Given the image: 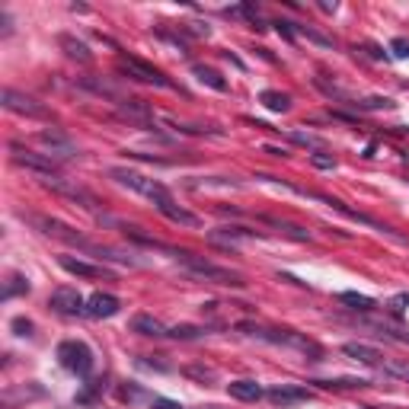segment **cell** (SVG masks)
<instances>
[{
	"mask_svg": "<svg viewBox=\"0 0 409 409\" xmlns=\"http://www.w3.org/2000/svg\"><path fill=\"white\" fill-rule=\"evenodd\" d=\"M154 409H183V403H176V400H163V397H157V400H154Z\"/></svg>",
	"mask_w": 409,
	"mask_h": 409,
	"instance_id": "cell-32",
	"label": "cell"
},
{
	"mask_svg": "<svg viewBox=\"0 0 409 409\" xmlns=\"http://www.w3.org/2000/svg\"><path fill=\"white\" fill-rule=\"evenodd\" d=\"M320 387H365L368 381H361V377H336V381H317Z\"/></svg>",
	"mask_w": 409,
	"mask_h": 409,
	"instance_id": "cell-26",
	"label": "cell"
},
{
	"mask_svg": "<svg viewBox=\"0 0 409 409\" xmlns=\"http://www.w3.org/2000/svg\"><path fill=\"white\" fill-rule=\"evenodd\" d=\"M42 186H48L52 192H58V195H64V199H74V201H83V205H93V199H90V192L87 189H80L77 183H70L68 176L61 173H54V176H42Z\"/></svg>",
	"mask_w": 409,
	"mask_h": 409,
	"instance_id": "cell-9",
	"label": "cell"
},
{
	"mask_svg": "<svg viewBox=\"0 0 409 409\" xmlns=\"http://www.w3.org/2000/svg\"><path fill=\"white\" fill-rule=\"evenodd\" d=\"M119 70H125L131 80H141V83H150V87L170 90V80H166L154 64L141 61V58H134V54H119Z\"/></svg>",
	"mask_w": 409,
	"mask_h": 409,
	"instance_id": "cell-4",
	"label": "cell"
},
{
	"mask_svg": "<svg viewBox=\"0 0 409 409\" xmlns=\"http://www.w3.org/2000/svg\"><path fill=\"white\" fill-rule=\"evenodd\" d=\"M61 262V269L70 272V275H77V279H109L112 272L106 269V266H93L87 259H74V256H58Z\"/></svg>",
	"mask_w": 409,
	"mask_h": 409,
	"instance_id": "cell-10",
	"label": "cell"
},
{
	"mask_svg": "<svg viewBox=\"0 0 409 409\" xmlns=\"http://www.w3.org/2000/svg\"><path fill=\"white\" fill-rule=\"evenodd\" d=\"M201 332H208V330H201V326H173L170 336H173V339H199Z\"/></svg>",
	"mask_w": 409,
	"mask_h": 409,
	"instance_id": "cell-25",
	"label": "cell"
},
{
	"mask_svg": "<svg viewBox=\"0 0 409 409\" xmlns=\"http://www.w3.org/2000/svg\"><path fill=\"white\" fill-rule=\"evenodd\" d=\"M314 163H317V166H323V170H330L332 160H326V157H314Z\"/></svg>",
	"mask_w": 409,
	"mask_h": 409,
	"instance_id": "cell-33",
	"label": "cell"
},
{
	"mask_svg": "<svg viewBox=\"0 0 409 409\" xmlns=\"http://www.w3.org/2000/svg\"><path fill=\"white\" fill-rule=\"evenodd\" d=\"M119 307H122L119 297H115V295H103V291H99V295H93L87 301V310H83V314L93 317V320H109V317L119 314Z\"/></svg>",
	"mask_w": 409,
	"mask_h": 409,
	"instance_id": "cell-11",
	"label": "cell"
},
{
	"mask_svg": "<svg viewBox=\"0 0 409 409\" xmlns=\"http://www.w3.org/2000/svg\"><path fill=\"white\" fill-rule=\"evenodd\" d=\"M48 307L54 314H64V317H77L87 310V301L80 297L77 288H54L52 297H48Z\"/></svg>",
	"mask_w": 409,
	"mask_h": 409,
	"instance_id": "cell-6",
	"label": "cell"
},
{
	"mask_svg": "<svg viewBox=\"0 0 409 409\" xmlns=\"http://www.w3.org/2000/svg\"><path fill=\"white\" fill-rule=\"evenodd\" d=\"M406 304H409V291H406V295H397V297H393V301H390V310H393V314H403V310H406Z\"/></svg>",
	"mask_w": 409,
	"mask_h": 409,
	"instance_id": "cell-31",
	"label": "cell"
},
{
	"mask_svg": "<svg viewBox=\"0 0 409 409\" xmlns=\"http://www.w3.org/2000/svg\"><path fill=\"white\" fill-rule=\"evenodd\" d=\"M390 52H393V58L406 61V58H409V39H403V35H400V39H393V42H390Z\"/></svg>",
	"mask_w": 409,
	"mask_h": 409,
	"instance_id": "cell-27",
	"label": "cell"
},
{
	"mask_svg": "<svg viewBox=\"0 0 409 409\" xmlns=\"http://www.w3.org/2000/svg\"><path fill=\"white\" fill-rule=\"evenodd\" d=\"M205 409H218V406H205Z\"/></svg>",
	"mask_w": 409,
	"mask_h": 409,
	"instance_id": "cell-34",
	"label": "cell"
},
{
	"mask_svg": "<svg viewBox=\"0 0 409 409\" xmlns=\"http://www.w3.org/2000/svg\"><path fill=\"white\" fill-rule=\"evenodd\" d=\"M3 106H7L10 112H19V115H29V119H45V106H39L32 99V96H26V93H17V90H3Z\"/></svg>",
	"mask_w": 409,
	"mask_h": 409,
	"instance_id": "cell-7",
	"label": "cell"
},
{
	"mask_svg": "<svg viewBox=\"0 0 409 409\" xmlns=\"http://www.w3.org/2000/svg\"><path fill=\"white\" fill-rule=\"evenodd\" d=\"M259 103L269 109V112H288L291 109V96L279 93V90H262L259 93Z\"/></svg>",
	"mask_w": 409,
	"mask_h": 409,
	"instance_id": "cell-18",
	"label": "cell"
},
{
	"mask_svg": "<svg viewBox=\"0 0 409 409\" xmlns=\"http://www.w3.org/2000/svg\"><path fill=\"white\" fill-rule=\"evenodd\" d=\"M291 141H297V144H307V148H320V144H323L320 138H310V134H301V131H295V134H291Z\"/></svg>",
	"mask_w": 409,
	"mask_h": 409,
	"instance_id": "cell-29",
	"label": "cell"
},
{
	"mask_svg": "<svg viewBox=\"0 0 409 409\" xmlns=\"http://www.w3.org/2000/svg\"><path fill=\"white\" fill-rule=\"evenodd\" d=\"M186 375L195 377V381H201V383L215 381V371H211V368H186Z\"/></svg>",
	"mask_w": 409,
	"mask_h": 409,
	"instance_id": "cell-28",
	"label": "cell"
},
{
	"mask_svg": "<svg viewBox=\"0 0 409 409\" xmlns=\"http://www.w3.org/2000/svg\"><path fill=\"white\" fill-rule=\"evenodd\" d=\"M339 301H342V304H348L352 310H365V314H368V310H375V301H371L368 295H358V291H342Z\"/></svg>",
	"mask_w": 409,
	"mask_h": 409,
	"instance_id": "cell-20",
	"label": "cell"
},
{
	"mask_svg": "<svg viewBox=\"0 0 409 409\" xmlns=\"http://www.w3.org/2000/svg\"><path fill=\"white\" fill-rule=\"evenodd\" d=\"M58 361H61V368L70 371V375L87 377L93 371V348L80 339H64L58 346Z\"/></svg>",
	"mask_w": 409,
	"mask_h": 409,
	"instance_id": "cell-3",
	"label": "cell"
},
{
	"mask_svg": "<svg viewBox=\"0 0 409 409\" xmlns=\"http://www.w3.org/2000/svg\"><path fill=\"white\" fill-rule=\"evenodd\" d=\"M192 74H195V80H199V83H205V87H211V90H218V93H224V90H227V80L221 77L218 70L205 68V64H195V68H192Z\"/></svg>",
	"mask_w": 409,
	"mask_h": 409,
	"instance_id": "cell-19",
	"label": "cell"
},
{
	"mask_svg": "<svg viewBox=\"0 0 409 409\" xmlns=\"http://www.w3.org/2000/svg\"><path fill=\"white\" fill-rule=\"evenodd\" d=\"M383 375L390 377H400V381H409V361L406 358H390V361H381Z\"/></svg>",
	"mask_w": 409,
	"mask_h": 409,
	"instance_id": "cell-21",
	"label": "cell"
},
{
	"mask_svg": "<svg viewBox=\"0 0 409 409\" xmlns=\"http://www.w3.org/2000/svg\"><path fill=\"white\" fill-rule=\"evenodd\" d=\"M131 332H141V336H154V339H163V336H170V330H166V326L157 320V317H150V314L131 317Z\"/></svg>",
	"mask_w": 409,
	"mask_h": 409,
	"instance_id": "cell-14",
	"label": "cell"
},
{
	"mask_svg": "<svg viewBox=\"0 0 409 409\" xmlns=\"http://www.w3.org/2000/svg\"><path fill=\"white\" fill-rule=\"evenodd\" d=\"M109 176H112L119 186H125V189H131V192H138V195H144V199H150L154 205H160V201H166V199H173L163 183H157V179H150V176H144V173H134V170H128V166H112Z\"/></svg>",
	"mask_w": 409,
	"mask_h": 409,
	"instance_id": "cell-2",
	"label": "cell"
},
{
	"mask_svg": "<svg viewBox=\"0 0 409 409\" xmlns=\"http://www.w3.org/2000/svg\"><path fill=\"white\" fill-rule=\"evenodd\" d=\"M26 291H29V281L23 275H10L7 288H3V301H10L13 295H26Z\"/></svg>",
	"mask_w": 409,
	"mask_h": 409,
	"instance_id": "cell-23",
	"label": "cell"
},
{
	"mask_svg": "<svg viewBox=\"0 0 409 409\" xmlns=\"http://www.w3.org/2000/svg\"><path fill=\"white\" fill-rule=\"evenodd\" d=\"M342 352H346L348 358L361 361V365H381V361H383L381 352H377L375 346H365V342H346V346H342Z\"/></svg>",
	"mask_w": 409,
	"mask_h": 409,
	"instance_id": "cell-15",
	"label": "cell"
},
{
	"mask_svg": "<svg viewBox=\"0 0 409 409\" xmlns=\"http://www.w3.org/2000/svg\"><path fill=\"white\" fill-rule=\"evenodd\" d=\"M358 109H393V103L387 96H368V99H358Z\"/></svg>",
	"mask_w": 409,
	"mask_h": 409,
	"instance_id": "cell-24",
	"label": "cell"
},
{
	"mask_svg": "<svg viewBox=\"0 0 409 409\" xmlns=\"http://www.w3.org/2000/svg\"><path fill=\"white\" fill-rule=\"evenodd\" d=\"M227 393L234 400H243V403H256L262 397V387L256 381H230L227 383Z\"/></svg>",
	"mask_w": 409,
	"mask_h": 409,
	"instance_id": "cell-16",
	"label": "cell"
},
{
	"mask_svg": "<svg viewBox=\"0 0 409 409\" xmlns=\"http://www.w3.org/2000/svg\"><path fill=\"white\" fill-rule=\"evenodd\" d=\"M266 397H269L275 406H295V403L310 400V390H307V387H295V383H281V387H272Z\"/></svg>",
	"mask_w": 409,
	"mask_h": 409,
	"instance_id": "cell-12",
	"label": "cell"
},
{
	"mask_svg": "<svg viewBox=\"0 0 409 409\" xmlns=\"http://www.w3.org/2000/svg\"><path fill=\"white\" fill-rule=\"evenodd\" d=\"M13 163L32 170L39 179H42V176H54V173H58V166H54L52 157H42V154H32V150H23V148H13Z\"/></svg>",
	"mask_w": 409,
	"mask_h": 409,
	"instance_id": "cell-8",
	"label": "cell"
},
{
	"mask_svg": "<svg viewBox=\"0 0 409 409\" xmlns=\"http://www.w3.org/2000/svg\"><path fill=\"white\" fill-rule=\"evenodd\" d=\"M269 224H275L279 230H285L291 240H310V230H304V227H297V224H285V221H279V218H266Z\"/></svg>",
	"mask_w": 409,
	"mask_h": 409,
	"instance_id": "cell-22",
	"label": "cell"
},
{
	"mask_svg": "<svg viewBox=\"0 0 409 409\" xmlns=\"http://www.w3.org/2000/svg\"><path fill=\"white\" fill-rule=\"evenodd\" d=\"M39 144H42V148H48V154H45V157H52V160H74V157H77V144H74L68 134H61L58 128L39 131Z\"/></svg>",
	"mask_w": 409,
	"mask_h": 409,
	"instance_id": "cell-5",
	"label": "cell"
},
{
	"mask_svg": "<svg viewBox=\"0 0 409 409\" xmlns=\"http://www.w3.org/2000/svg\"><path fill=\"white\" fill-rule=\"evenodd\" d=\"M58 45H61L64 52H68V58H74V61H80V64H87L93 54H90V48H87V42H80V39H74V35H58Z\"/></svg>",
	"mask_w": 409,
	"mask_h": 409,
	"instance_id": "cell-17",
	"label": "cell"
},
{
	"mask_svg": "<svg viewBox=\"0 0 409 409\" xmlns=\"http://www.w3.org/2000/svg\"><path fill=\"white\" fill-rule=\"evenodd\" d=\"M157 211L163 215V218H170L173 224H183V227H199L201 224V218L199 215H192V211H186V208H179L173 199H166V201H160L157 205Z\"/></svg>",
	"mask_w": 409,
	"mask_h": 409,
	"instance_id": "cell-13",
	"label": "cell"
},
{
	"mask_svg": "<svg viewBox=\"0 0 409 409\" xmlns=\"http://www.w3.org/2000/svg\"><path fill=\"white\" fill-rule=\"evenodd\" d=\"M13 330H17V336H32V323L17 317V320H13Z\"/></svg>",
	"mask_w": 409,
	"mask_h": 409,
	"instance_id": "cell-30",
	"label": "cell"
},
{
	"mask_svg": "<svg viewBox=\"0 0 409 409\" xmlns=\"http://www.w3.org/2000/svg\"><path fill=\"white\" fill-rule=\"evenodd\" d=\"M176 259L183 262L189 275H195V279H201V281H211V285H227V288H243L246 285L240 272L224 269V266H215V262L205 259V256H195V252L176 250Z\"/></svg>",
	"mask_w": 409,
	"mask_h": 409,
	"instance_id": "cell-1",
	"label": "cell"
}]
</instances>
